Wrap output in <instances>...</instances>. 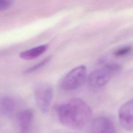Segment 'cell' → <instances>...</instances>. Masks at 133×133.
<instances>
[{"label":"cell","mask_w":133,"mask_h":133,"mask_svg":"<svg viewBox=\"0 0 133 133\" xmlns=\"http://www.w3.org/2000/svg\"><path fill=\"white\" fill-rule=\"evenodd\" d=\"M48 45L47 44L42 45L37 47L32 48L27 50L21 52L19 56L24 60H32L42 55L47 50Z\"/></svg>","instance_id":"cell-9"},{"label":"cell","mask_w":133,"mask_h":133,"mask_svg":"<svg viewBox=\"0 0 133 133\" xmlns=\"http://www.w3.org/2000/svg\"><path fill=\"white\" fill-rule=\"evenodd\" d=\"M16 109V103L9 96H0V116H8L13 114Z\"/></svg>","instance_id":"cell-8"},{"label":"cell","mask_w":133,"mask_h":133,"mask_svg":"<svg viewBox=\"0 0 133 133\" xmlns=\"http://www.w3.org/2000/svg\"><path fill=\"white\" fill-rule=\"evenodd\" d=\"M120 124L125 130L133 131V99L124 103L118 112Z\"/></svg>","instance_id":"cell-6"},{"label":"cell","mask_w":133,"mask_h":133,"mask_svg":"<svg viewBox=\"0 0 133 133\" xmlns=\"http://www.w3.org/2000/svg\"><path fill=\"white\" fill-rule=\"evenodd\" d=\"M57 113L60 122L73 129H81L90 122L92 110L89 105L79 98H73L59 105Z\"/></svg>","instance_id":"cell-1"},{"label":"cell","mask_w":133,"mask_h":133,"mask_svg":"<svg viewBox=\"0 0 133 133\" xmlns=\"http://www.w3.org/2000/svg\"><path fill=\"white\" fill-rule=\"evenodd\" d=\"M121 65L113 62H104L91 72L87 77V82L93 88L105 85L121 70Z\"/></svg>","instance_id":"cell-2"},{"label":"cell","mask_w":133,"mask_h":133,"mask_svg":"<svg viewBox=\"0 0 133 133\" xmlns=\"http://www.w3.org/2000/svg\"><path fill=\"white\" fill-rule=\"evenodd\" d=\"M131 50L130 46H126L122 47L114 52V56L116 57H121L127 55Z\"/></svg>","instance_id":"cell-11"},{"label":"cell","mask_w":133,"mask_h":133,"mask_svg":"<svg viewBox=\"0 0 133 133\" xmlns=\"http://www.w3.org/2000/svg\"><path fill=\"white\" fill-rule=\"evenodd\" d=\"M34 113L32 109H26L19 112L17 115V123L20 133H28L33 119Z\"/></svg>","instance_id":"cell-7"},{"label":"cell","mask_w":133,"mask_h":133,"mask_svg":"<svg viewBox=\"0 0 133 133\" xmlns=\"http://www.w3.org/2000/svg\"><path fill=\"white\" fill-rule=\"evenodd\" d=\"M86 77V67L83 65L76 66L63 77L61 82V87L64 90H75L84 84Z\"/></svg>","instance_id":"cell-3"},{"label":"cell","mask_w":133,"mask_h":133,"mask_svg":"<svg viewBox=\"0 0 133 133\" xmlns=\"http://www.w3.org/2000/svg\"><path fill=\"white\" fill-rule=\"evenodd\" d=\"M11 0H0V11L8 9L11 5Z\"/></svg>","instance_id":"cell-12"},{"label":"cell","mask_w":133,"mask_h":133,"mask_svg":"<svg viewBox=\"0 0 133 133\" xmlns=\"http://www.w3.org/2000/svg\"><path fill=\"white\" fill-rule=\"evenodd\" d=\"M34 94L40 110L43 113H47L53 98L54 91L51 85L45 82L39 83L34 88Z\"/></svg>","instance_id":"cell-4"},{"label":"cell","mask_w":133,"mask_h":133,"mask_svg":"<svg viewBox=\"0 0 133 133\" xmlns=\"http://www.w3.org/2000/svg\"><path fill=\"white\" fill-rule=\"evenodd\" d=\"M89 133H116L115 126L113 121L104 116H98L91 122Z\"/></svg>","instance_id":"cell-5"},{"label":"cell","mask_w":133,"mask_h":133,"mask_svg":"<svg viewBox=\"0 0 133 133\" xmlns=\"http://www.w3.org/2000/svg\"><path fill=\"white\" fill-rule=\"evenodd\" d=\"M51 57L50 56L47 57L44 59L42 60L41 61L38 62V63L36 64L35 65H33V66L28 69V70H26L25 72L26 73H31L33 72H34L35 71L38 70V69H41L43 66H44L46 64H47L51 59Z\"/></svg>","instance_id":"cell-10"}]
</instances>
